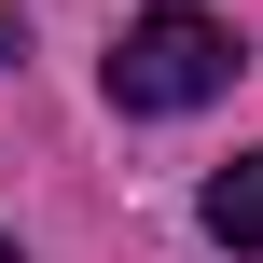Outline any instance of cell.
I'll list each match as a JSON object with an SVG mask.
<instances>
[{
	"label": "cell",
	"mask_w": 263,
	"mask_h": 263,
	"mask_svg": "<svg viewBox=\"0 0 263 263\" xmlns=\"http://www.w3.org/2000/svg\"><path fill=\"white\" fill-rule=\"evenodd\" d=\"M0 263H14V236H0Z\"/></svg>",
	"instance_id": "obj_4"
},
{
	"label": "cell",
	"mask_w": 263,
	"mask_h": 263,
	"mask_svg": "<svg viewBox=\"0 0 263 263\" xmlns=\"http://www.w3.org/2000/svg\"><path fill=\"white\" fill-rule=\"evenodd\" d=\"M222 83H236V28L194 14V0H166V14H139V28L111 42V97H125V111H194V97H222Z\"/></svg>",
	"instance_id": "obj_1"
},
{
	"label": "cell",
	"mask_w": 263,
	"mask_h": 263,
	"mask_svg": "<svg viewBox=\"0 0 263 263\" xmlns=\"http://www.w3.org/2000/svg\"><path fill=\"white\" fill-rule=\"evenodd\" d=\"M0 55H14V14H0Z\"/></svg>",
	"instance_id": "obj_3"
},
{
	"label": "cell",
	"mask_w": 263,
	"mask_h": 263,
	"mask_svg": "<svg viewBox=\"0 0 263 263\" xmlns=\"http://www.w3.org/2000/svg\"><path fill=\"white\" fill-rule=\"evenodd\" d=\"M208 236H222V250H250V263H263V153H236V166L208 180Z\"/></svg>",
	"instance_id": "obj_2"
}]
</instances>
